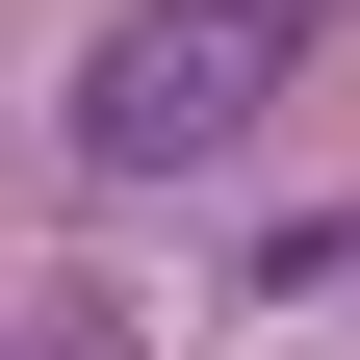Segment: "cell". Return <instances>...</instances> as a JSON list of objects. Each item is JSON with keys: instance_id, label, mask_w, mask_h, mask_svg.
I'll list each match as a JSON object with an SVG mask.
<instances>
[{"instance_id": "obj_1", "label": "cell", "mask_w": 360, "mask_h": 360, "mask_svg": "<svg viewBox=\"0 0 360 360\" xmlns=\"http://www.w3.org/2000/svg\"><path fill=\"white\" fill-rule=\"evenodd\" d=\"M335 52V0H129L103 52H77V180H206V155H257L283 129V77Z\"/></svg>"}, {"instance_id": "obj_2", "label": "cell", "mask_w": 360, "mask_h": 360, "mask_svg": "<svg viewBox=\"0 0 360 360\" xmlns=\"http://www.w3.org/2000/svg\"><path fill=\"white\" fill-rule=\"evenodd\" d=\"M0 360H129V309H26V335H0Z\"/></svg>"}]
</instances>
